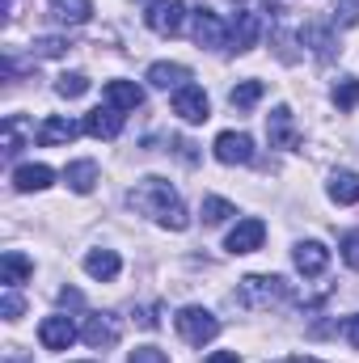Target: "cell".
I'll return each instance as SVG.
<instances>
[{
    "label": "cell",
    "instance_id": "cell-40",
    "mask_svg": "<svg viewBox=\"0 0 359 363\" xmlns=\"http://www.w3.org/2000/svg\"><path fill=\"white\" fill-rule=\"evenodd\" d=\"M283 363H321V359H304V355H296V359H283Z\"/></svg>",
    "mask_w": 359,
    "mask_h": 363
},
{
    "label": "cell",
    "instance_id": "cell-22",
    "mask_svg": "<svg viewBox=\"0 0 359 363\" xmlns=\"http://www.w3.org/2000/svg\"><path fill=\"white\" fill-rule=\"evenodd\" d=\"M51 182H55L51 165H21V169H13V186H17L21 194H30V190H47Z\"/></svg>",
    "mask_w": 359,
    "mask_h": 363
},
{
    "label": "cell",
    "instance_id": "cell-34",
    "mask_svg": "<svg viewBox=\"0 0 359 363\" xmlns=\"http://www.w3.org/2000/svg\"><path fill=\"white\" fill-rule=\"evenodd\" d=\"M127 363H170V355H165V351H157V347H136Z\"/></svg>",
    "mask_w": 359,
    "mask_h": 363
},
{
    "label": "cell",
    "instance_id": "cell-23",
    "mask_svg": "<svg viewBox=\"0 0 359 363\" xmlns=\"http://www.w3.org/2000/svg\"><path fill=\"white\" fill-rule=\"evenodd\" d=\"M85 271H89L93 279H101V283H110V279H118L123 262H118L114 250H93L89 258H85Z\"/></svg>",
    "mask_w": 359,
    "mask_h": 363
},
{
    "label": "cell",
    "instance_id": "cell-19",
    "mask_svg": "<svg viewBox=\"0 0 359 363\" xmlns=\"http://www.w3.org/2000/svg\"><path fill=\"white\" fill-rule=\"evenodd\" d=\"M106 106H114V110H136V106H144V89H140L136 81H110V85H106Z\"/></svg>",
    "mask_w": 359,
    "mask_h": 363
},
{
    "label": "cell",
    "instance_id": "cell-1",
    "mask_svg": "<svg viewBox=\"0 0 359 363\" xmlns=\"http://www.w3.org/2000/svg\"><path fill=\"white\" fill-rule=\"evenodd\" d=\"M127 203L136 207V211H144V216H153L157 224H165V228H190V216H186V207H182L178 190L170 186L165 178H140L136 182V190L127 194Z\"/></svg>",
    "mask_w": 359,
    "mask_h": 363
},
{
    "label": "cell",
    "instance_id": "cell-8",
    "mask_svg": "<svg viewBox=\"0 0 359 363\" xmlns=\"http://www.w3.org/2000/svg\"><path fill=\"white\" fill-rule=\"evenodd\" d=\"M38 342H43L47 351H68V347L77 342V325H72V317H64V313L43 317V325H38Z\"/></svg>",
    "mask_w": 359,
    "mask_h": 363
},
{
    "label": "cell",
    "instance_id": "cell-14",
    "mask_svg": "<svg viewBox=\"0 0 359 363\" xmlns=\"http://www.w3.org/2000/svg\"><path fill=\"white\" fill-rule=\"evenodd\" d=\"M85 131H89L93 140H114L118 131H123V114L114 110V106H97L85 114V123H81Z\"/></svg>",
    "mask_w": 359,
    "mask_h": 363
},
{
    "label": "cell",
    "instance_id": "cell-10",
    "mask_svg": "<svg viewBox=\"0 0 359 363\" xmlns=\"http://www.w3.org/2000/svg\"><path fill=\"white\" fill-rule=\"evenodd\" d=\"M81 338L89 342L93 351H106V347L118 342V321H114L110 313H89L85 325H81Z\"/></svg>",
    "mask_w": 359,
    "mask_h": 363
},
{
    "label": "cell",
    "instance_id": "cell-33",
    "mask_svg": "<svg viewBox=\"0 0 359 363\" xmlns=\"http://www.w3.org/2000/svg\"><path fill=\"white\" fill-rule=\"evenodd\" d=\"M343 262H347L351 271H359V233H347V237H343Z\"/></svg>",
    "mask_w": 359,
    "mask_h": 363
},
{
    "label": "cell",
    "instance_id": "cell-3",
    "mask_svg": "<svg viewBox=\"0 0 359 363\" xmlns=\"http://www.w3.org/2000/svg\"><path fill=\"white\" fill-rule=\"evenodd\" d=\"M174 325H178V334L190 347H207V342L220 334V321H216L207 308H199V304H186L178 317H174Z\"/></svg>",
    "mask_w": 359,
    "mask_h": 363
},
{
    "label": "cell",
    "instance_id": "cell-31",
    "mask_svg": "<svg viewBox=\"0 0 359 363\" xmlns=\"http://www.w3.org/2000/svg\"><path fill=\"white\" fill-rule=\"evenodd\" d=\"M0 313H4V321H17V317L26 313V300L17 296V287H4V296H0Z\"/></svg>",
    "mask_w": 359,
    "mask_h": 363
},
{
    "label": "cell",
    "instance_id": "cell-38",
    "mask_svg": "<svg viewBox=\"0 0 359 363\" xmlns=\"http://www.w3.org/2000/svg\"><path fill=\"white\" fill-rule=\"evenodd\" d=\"M136 325H144V330H153L157 325V317H153V308H136V317H131Z\"/></svg>",
    "mask_w": 359,
    "mask_h": 363
},
{
    "label": "cell",
    "instance_id": "cell-25",
    "mask_svg": "<svg viewBox=\"0 0 359 363\" xmlns=\"http://www.w3.org/2000/svg\"><path fill=\"white\" fill-rule=\"evenodd\" d=\"M64 182H68L77 194H89L93 186H97V161H72V165L64 169Z\"/></svg>",
    "mask_w": 359,
    "mask_h": 363
},
{
    "label": "cell",
    "instance_id": "cell-2",
    "mask_svg": "<svg viewBox=\"0 0 359 363\" xmlns=\"http://www.w3.org/2000/svg\"><path fill=\"white\" fill-rule=\"evenodd\" d=\"M283 296H287V279H279V274H245L237 283V300L250 313H267Z\"/></svg>",
    "mask_w": 359,
    "mask_h": 363
},
{
    "label": "cell",
    "instance_id": "cell-36",
    "mask_svg": "<svg viewBox=\"0 0 359 363\" xmlns=\"http://www.w3.org/2000/svg\"><path fill=\"white\" fill-rule=\"evenodd\" d=\"M174 152H178L186 165H194V161H199V152H194V144H190V140H174Z\"/></svg>",
    "mask_w": 359,
    "mask_h": 363
},
{
    "label": "cell",
    "instance_id": "cell-35",
    "mask_svg": "<svg viewBox=\"0 0 359 363\" xmlns=\"http://www.w3.org/2000/svg\"><path fill=\"white\" fill-rule=\"evenodd\" d=\"M338 330H343V338H347L351 347H359V313H355V317H347V321H343Z\"/></svg>",
    "mask_w": 359,
    "mask_h": 363
},
{
    "label": "cell",
    "instance_id": "cell-11",
    "mask_svg": "<svg viewBox=\"0 0 359 363\" xmlns=\"http://www.w3.org/2000/svg\"><path fill=\"white\" fill-rule=\"evenodd\" d=\"M258 34H263V21H258V13H237L233 21H228V51H250L254 43H258Z\"/></svg>",
    "mask_w": 359,
    "mask_h": 363
},
{
    "label": "cell",
    "instance_id": "cell-4",
    "mask_svg": "<svg viewBox=\"0 0 359 363\" xmlns=\"http://www.w3.org/2000/svg\"><path fill=\"white\" fill-rule=\"evenodd\" d=\"M144 21H148L153 34L170 38V34H178L182 21H186V4H182V0H153L148 13H144Z\"/></svg>",
    "mask_w": 359,
    "mask_h": 363
},
{
    "label": "cell",
    "instance_id": "cell-12",
    "mask_svg": "<svg viewBox=\"0 0 359 363\" xmlns=\"http://www.w3.org/2000/svg\"><path fill=\"white\" fill-rule=\"evenodd\" d=\"M263 237H267V224L250 216V220H241V224H237V228L228 233L224 250H228V254H254V250L263 245Z\"/></svg>",
    "mask_w": 359,
    "mask_h": 363
},
{
    "label": "cell",
    "instance_id": "cell-18",
    "mask_svg": "<svg viewBox=\"0 0 359 363\" xmlns=\"http://www.w3.org/2000/svg\"><path fill=\"white\" fill-rule=\"evenodd\" d=\"M34 274V262L21 254V250H4V258H0V283L4 287H17V283H26Z\"/></svg>",
    "mask_w": 359,
    "mask_h": 363
},
{
    "label": "cell",
    "instance_id": "cell-24",
    "mask_svg": "<svg viewBox=\"0 0 359 363\" xmlns=\"http://www.w3.org/2000/svg\"><path fill=\"white\" fill-rule=\"evenodd\" d=\"M326 190H330V199H334V203H343V207H347V203H359V174H351V169H338V174L330 178V186H326Z\"/></svg>",
    "mask_w": 359,
    "mask_h": 363
},
{
    "label": "cell",
    "instance_id": "cell-20",
    "mask_svg": "<svg viewBox=\"0 0 359 363\" xmlns=\"http://www.w3.org/2000/svg\"><path fill=\"white\" fill-rule=\"evenodd\" d=\"M148 85H157V89H182V85H190V68L186 64H153L148 68Z\"/></svg>",
    "mask_w": 359,
    "mask_h": 363
},
{
    "label": "cell",
    "instance_id": "cell-9",
    "mask_svg": "<svg viewBox=\"0 0 359 363\" xmlns=\"http://www.w3.org/2000/svg\"><path fill=\"white\" fill-rule=\"evenodd\" d=\"M300 43H304L317 60H334V51H338V38H334V30H330L321 17H313V21L300 26Z\"/></svg>",
    "mask_w": 359,
    "mask_h": 363
},
{
    "label": "cell",
    "instance_id": "cell-30",
    "mask_svg": "<svg viewBox=\"0 0 359 363\" xmlns=\"http://www.w3.org/2000/svg\"><path fill=\"white\" fill-rule=\"evenodd\" d=\"M72 47H68V38H38L34 43V55H43V60H60V55H68Z\"/></svg>",
    "mask_w": 359,
    "mask_h": 363
},
{
    "label": "cell",
    "instance_id": "cell-17",
    "mask_svg": "<svg viewBox=\"0 0 359 363\" xmlns=\"http://www.w3.org/2000/svg\"><path fill=\"white\" fill-rule=\"evenodd\" d=\"M26 140H34V123L26 114H9L4 118V157H17L26 148Z\"/></svg>",
    "mask_w": 359,
    "mask_h": 363
},
{
    "label": "cell",
    "instance_id": "cell-26",
    "mask_svg": "<svg viewBox=\"0 0 359 363\" xmlns=\"http://www.w3.org/2000/svg\"><path fill=\"white\" fill-rule=\"evenodd\" d=\"M228 216H237V207H233L228 199H216V194L203 199V220H207V224H224Z\"/></svg>",
    "mask_w": 359,
    "mask_h": 363
},
{
    "label": "cell",
    "instance_id": "cell-7",
    "mask_svg": "<svg viewBox=\"0 0 359 363\" xmlns=\"http://www.w3.org/2000/svg\"><path fill=\"white\" fill-rule=\"evenodd\" d=\"M194 43L199 47H207V51H216V47H228V26L211 13V9H194Z\"/></svg>",
    "mask_w": 359,
    "mask_h": 363
},
{
    "label": "cell",
    "instance_id": "cell-29",
    "mask_svg": "<svg viewBox=\"0 0 359 363\" xmlns=\"http://www.w3.org/2000/svg\"><path fill=\"white\" fill-rule=\"evenodd\" d=\"M334 106H338V110L359 106V81H355V77H347V81H338V85H334Z\"/></svg>",
    "mask_w": 359,
    "mask_h": 363
},
{
    "label": "cell",
    "instance_id": "cell-37",
    "mask_svg": "<svg viewBox=\"0 0 359 363\" xmlns=\"http://www.w3.org/2000/svg\"><path fill=\"white\" fill-rule=\"evenodd\" d=\"M60 304H68V308H81V304H85V296H81L77 287H64V291H60Z\"/></svg>",
    "mask_w": 359,
    "mask_h": 363
},
{
    "label": "cell",
    "instance_id": "cell-13",
    "mask_svg": "<svg viewBox=\"0 0 359 363\" xmlns=\"http://www.w3.org/2000/svg\"><path fill=\"white\" fill-rule=\"evenodd\" d=\"M267 135H270V148H296L300 135H296V123H292V110L287 106H275L267 118Z\"/></svg>",
    "mask_w": 359,
    "mask_h": 363
},
{
    "label": "cell",
    "instance_id": "cell-15",
    "mask_svg": "<svg viewBox=\"0 0 359 363\" xmlns=\"http://www.w3.org/2000/svg\"><path fill=\"white\" fill-rule=\"evenodd\" d=\"M292 258H296V271L309 274V279H313V274H321L326 267H330V250H326L321 241H300Z\"/></svg>",
    "mask_w": 359,
    "mask_h": 363
},
{
    "label": "cell",
    "instance_id": "cell-16",
    "mask_svg": "<svg viewBox=\"0 0 359 363\" xmlns=\"http://www.w3.org/2000/svg\"><path fill=\"white\" fill-rule=\"evenodd\" d=\"M81 131H85L81 123H72V118L55 114V118H47V123L38 127V144H47V148H55V144H72Z\"/></svg>",
    "mask_w": 359,
    "mask_h": 363
},
{
    "label": "cell",
    "instance_id": "cell-28",
    "mask_svg": "<svg viewBox=\"0 0 359 363\" xmlns=\"http://www.w3.org/2000/svg\"><path fill=\"white\" fill-rule=\"evenodd\" d=\"M85 89H89V77H85V72H64V77L55 81V93H60V97H81Z\"/></svg>",
    "mask_w": 359,
    "mask_h": 363
},
{
    "label": "cell",
    "instance_id": "cell-27",
    "mask_svg": "<svg viewBox=\"0 0 359 363\" xmlns=\"http://www.w3.org/2000/svg\"><path fill=\"white\" fill-rule=\"evenodd\" d=\"M258 97H263V81H241L237 89L228 93V101H233L237 110H250V106H254Z\"/></svg>",
    "mask_w": 359,
    "mask_h": 363
},
{
    "label": "cell",
    "instance_id": "cell-21",
    "mask_svg": "<svg viewBox=\"0 0 359 363\" xmlns=\"http://www.w3.org/2000/svg\"><path fill=\"white\" fill-rule=\"evenodd\" d=\"M51 4V17L60 21V26H85L93 13L89 0H47Z\"/></svg>",
    "mask_w": 359,
    "mask_h": 363
},
{
    "label": "cell",
    "instance_id": "cell-32",
    "mask_svg": "<svg viewBox=\"0 0 359 363\" xmlns=\"http://www.w3.org/2000/svg\"><path fill=\"white\" fill-rule=\"evenodd\" d=\"M334 4H338V13H334L338 26H355L359 21V0H334Z\"/></svg>",
    "mask_w": 359,
    "mask_h": 363
},
{
    "label": "cell",
    "instance_id": "cell-5",
    "mask_svg": "<svg viewBox=\"0 0 359 363\" xmlns=\"http://www.w3.org/2000/svg\"><path fill=\"white\" fill-rule=\"evenodd\" d=\"M216 161L220 165H250L254 161V140L245 131H224L216 135Z\"/></svg>",
    "mask_w": 359,
    "mask_h": 363
},
{
    "label": "cell",
    "instance_id": "cell-41",
    "mask_svg": "<svg viewBox=\"0 0 359 363\" xmlns=\"http://www.w3.org/2000/svg\"><path fill=\"white\" fill-rule=\"evenodd\" d=\"M4 363H30V359H21V355H9V359H4Z\"/></svg>",
    "mask_w": 359,
    "mask_h": 363
},
{
    "label": "cell",
    "instance_id": "cell-6",
    "mask_svg": "<svg viewBox=\"0 0 359 363\" xmlns=\"http://www.w3.org/2000/svg\"><path fill=\"white\" fill-rule=\"evenodd\" d=\"M174 114L186 118V123H207L211 118V101H207V93L199 85H182V89H174Z\"/></svg>",
    "mask_w": 359,
    "mask_h": 363
},
{
    "label": "cell",
    "instance_id": "cell-39",
    "mask_svg": "<svg viewBox=\"0 0 359 363\" xmlns=\"http://www.w3.org/2000/svg\"><path fill=\"white\" fill-rule=\"evenodd\" d=\"M203 363H241V359H237V351H216V355H207Z\"/></svg>",
    "mask_w": 359,
    "mask_h": 363
}]
</instances>
